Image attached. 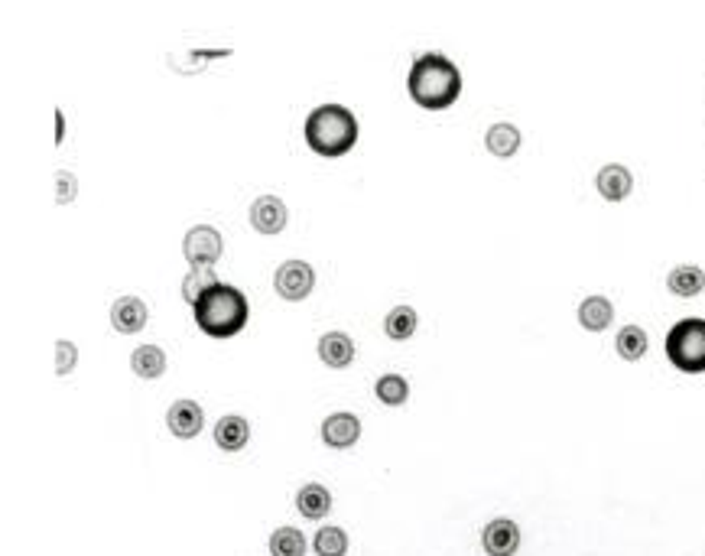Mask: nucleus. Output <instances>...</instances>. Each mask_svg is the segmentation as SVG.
<instances>
[{
	"instance_id": "18",
	"label": "nucleus",
	"mask_w": 705,
	"mask_h": 556,
	"mask_svg": "<svg viewBox=\"0 0 705 556\" xmlns=\"http://www.w3.org/2000/svg\"><path fill=\"white\" fill-rule=\"evenodd\" d=\"M667 287L673 296H683V300L699 296L705 290V270L696 264H676L667 274Z\"/></svg>"
},
{
	"instance_id": "12",
	"label": "nucleus",
	"mask_w": 705,
	"mask_h": 556,
	"mask_svg": "<svg viewBox=\"0 0 705 556\" xmlns=\"http://www.w3.org/2000/svg\"><path fill=\"white\" fill-rule=\"evenodd\" d=\"M595 186H598V192H602L608 202H621V199L631 196L634 176H631L628 166H621V163H605L602 170H598V176H595Z\"/></svg>"
},
{
	"instance_id": "9",
	"label": "nucleus",
	"mask_w": 705,
	"mask_h": 556,
	"mask_svg": "<svg viewBox=\"0 0 705 556\" xmlns=\"http://www.w3.org/2000/svg\"><path fill=\"white\" fill-rule=\"evenodd\" d=\"M361 439V420L351 410H335L322 420V443L332 449H348Z\"/></svg>"
},
{
	"instance_id": "16",
	"label": "nucleus",
	"mask_w": 705,
	"mask_h": 556,
	"mask_svg": "<svg viewBox=\"0 0 705 556\" xmlns=\"http://www.w3.org/2000/svg\"><path fill=\"white\" fill-rule=\"evenodd\" d=\"M520 127L511 124V121H498V124H491L488 127V134H485V147L491 157H498V160H511L514 153L520 150Z\"/></svg>"
},
{
	"instance_id": "17",
	"label": "nucleus",
	"mask_w": 705,
	"mask_h": 556,
	"mask_svg": "<svg viewBox=\"0 0 705 556\" xmlns=\"http://www.w3.org/2000/svg\"><path fill=\"white\" fill-rule=\"evenodd\" d=\"M611 319H615V306H611L608 296H585L579 303V322L582 329L589 332H605L611 326Z\"/></svg>"
},
{
	"instance_id": "23",
	"label": "nucleus",
	"mask_w": 705,
	"mask_h": 556,
	"mask_svg": "<svg viewBox=\"0 0 705 556\" xmlns=\"http://www.w3.org/2000/svg\"><path fill=\"white\" fill-rule=\"evenodd\" d=\"M374 394H377V400H381V404H387V407H400V404H407V397H410V384H407V378H403V374H381V378H377V384H374Z\"/></svg>"
},
{
	"instance_id": "19",
	"label": "nucleus",
	"mask_w": 705,
	"mask_h": 556,
	"mask_svg": "<svg viewBox=\"0 0 705 556\" xmlns=\"http://www.w3.org/2000/svg\"><path fill=\"white\" fill-rule=\"evenodd\" d=\"M166 365L169 361H166V352L160 345H137L134 355H130V368H134L137 378H147V381L160 378Z\"/></svg>"
},
{
	"instance_id": "14",
	"label": "nucleus",
	"mask_w": 705,
	"mask_h": 556,
	"mask_svg": "<svg viewBox=\"0 0 705 556\" xmlns=\"http://www.w3.org/2000/svg\"><path fill=\"white\" fill-rule=\"evenodd\" d=\"M247 439H251V423H247L241 413H225V417L215 423V443H218V449L238 452V449L247 446Z\"/></svg>"
},
{
	"instance_id": "22",
	"label": "nucleus",
	"mask_w": 705,
	"mask_h": 556,
	"mask_svg": "<svg viewBox=\"0 0 705 556\" xmlns=\"http://www.w3.org/2000/svg\"><path fill=\"white\" fill-rule=\"evenodd\" d=\"M647 345H650V339H647V332L641 329V326H621L618 329V339H615V348H618V355L624 358V361H641L644 355H647Z\"/></svg>"
},
{
	"instance_id": "13",
	"label": "nucleus",
	"mask_w": 705,
	"mask_h": 556,
	"mask_svg": "<svg viewBox=\"0 0 705 556\" xmlns=\"http://www.w3.org/2000/svg\"><path fill=\"white\" fill-rule=\"evenodd\" d=\"M319 358H322V365H329V368H348L351 361H355V342H351V335L338 329L325 332L319 339Z\"/></svg>"
},
{
	"instance_id": "6",
	"label": "nucleus",
	"mask_w": 705,
	"mask_h": 556,
	"mask_svg": "<svg viewBox=\"0 0 705 556\" xmlns=\"http://www.w3.org/2000/svg\"><path fill=\"white\" fill-rule=\"evenodd\" d=\"M312 287H316V270H312V264L306 261H283L277 267V274H273V290H277L283 300H306V296L312 293Z\"/></svg>"
},
{
	"instance_id": "26",
	"label": "nucleus",
	"mask_w": 705,
	"mask_h": 556,
	"mask_svg": "<svg viewBox=\"0 0 705 556\" xmlns=\"http://www.w3.org/2000/svg\"><path fill=\"white\" fill-rule=\"evenodd\" d=\"M78 361V348L69 339L56 342V374H72Z\"/></svg>"
},
{
	"instance_id": "20",
	"label": "nucleus",
	"mask_w": 705,
	"mask_h": 556,
	"mask_svg": "<svg viewBox=\"0 0 705 556\" xmlns=\"http://www.w3.org/2000/svg\"><path fill=\"white\" fill-rule=\"evenodd\" d=\"M416 326H420V313H416L410 303H400V306H394V309H390V313L384 316V332H387L394 342L413 339Z\"/></svg>"
},
{
	"instance_id": "8",
	"label": "nucleus",
	"mask_w": 705,
	"mask_h": 556,
	"mask_svg": "<svg viewBox=\"0 0 705 556\" xmlns=\"http://www.w3.org/2000/svg\"><path fill=\"white\" fill-rule=\"evenodd\" d=\"M247 218H251V225L260 231V235H280V231L286 228V218H290V212H286V202L280 196H257L251 202V209H247Z\"/></svg>"
},
{
	"instance_id": "24",
	"label": "nucleus",
	"mask_w": 705,
	"mask_h": 556,
	"mask_svg": "<svg viewBox=\"0 0 705 556\" xmlns=\"http://www.w3.org/2000/svg\"><path fill=\"white\" fill-rule=\"evenodd\" d=\"M312 550H316V556H345L348 553V534L342 527L325 524V527L316 530V537H312Z\"/></svg>"
},
{
	"instance_id": "21",
	"label": "nucleus",
	"mask_w": 705,
	"mask_h": 556,
	"mask_svg": "<svg viewBox=\"0 0 705 556\" xmlns=\"http://www.w3.org/2000/svg\"><path fill=\"white\" fill-rule=\"evenodd\" d=\"M270 556H306L309 540L299 527H277L270 534Z\"/></svg>"
},
{
	"instance_id": "3",
	"label": "nucleus",
	"mask_w": 705,
	"mask_h": 556,
	"mask_svg": "<svg viewBox=\"0 0 705 556\" xmlns=\"http://www.w3.org/2000/svg\"><path fill=\"white\" fill-rule=\"evenodd\" d=\"M303 134H306V144L312 153L319 157H342L358 140V118L355 111H348L345 105H319L306 114V124H303Z\"/></svg>"
},
{
	"instance_id": "2",
	"label": "nucleus",
	"mask_w": 705,
	"mask_h": 556,
	"mask_svg": "<svg viewBox=\"0 0 705 556\" xmlns=\"http://www.w3.org/2000/svg\"><path fill=\"white\" fill-rule=\"evenodd\" d=\"M195 326H199L208 339H231L247 326V316H251V306H247V296L231 287V283L218 280L215 287H208L199 303L192 306Z\"/></svg>"
},
{
	"instance_id": "7",
	"label": "nucleus",
	"mask_w": 705,
	"mask_h": 556,
	"mask_svg": "<svg viewBox=\"0 0 705 556\" xmlns=\"http://www.w3.org/2000/svg\"><path fill=\"white\" fill-rule=\"evenodd\" d=\"M481 547L488 556H514L520 550V527L511 517H494L481 530Z\"/></svg>"
},
{
	"instance_id": "10",
	"label": "nucleus",
	"mask_w": 705,
	"mask_h": 556,
	"mask_svg": "<svg viewBox=\"0 0 705 556\" xmlns=\"http://www.w3.org/2000/svg\"><path fill=\"white\" fill-rule=\"evenodd\" d=\"M166 426H169V430H173V436H179V439H195V436L202 433V426H205V410H202V404H195L192 397L176 400V404L166 410Z\"/></svg>"
},
{
	"instance_id": "1",
	"label": "nucleus",
	"mask_w": 705,
	"mask_h": 556,
	"mask_svg": "<svg viewBox=\"0 0 705 556\" xmlns=\"http://www.w3.org/2000/svg\"><path fill=\"white\" fill-rule=\"evenodd\" d=\"M407 92L420 108L442 111L462 95V72L446 53H420L410 66Z\"/></svg>"
},
{
	"instance_id": "15",
	"label": "nucleus",
	"mask_w": 705,
	"mask_h": 556,
	"mask_svg": "<svg viewBox=\"0 0 705 556\" xmlns=\"http://www.w3.org/2000/svg\"><path fill=\"white\" fill-rule=\"evenodd\" d=\"M296 511L306 517V521H322L332 511V495L329 488L319 482H309L296 491Z\"/></svg>"
},
{
	"instance_id": "27",
	"label": "nucleus",
	"mask_w": 705,
	"mask_h": 556,
	"mask_svg": "<svg viewBox=\"0 0 705 556\" xmlns=\"http://www.w3.org/2000/svg\"><path fill=\"white\" fill-rule=\"evenodd\" d=\"M56 183H59V202H69V199H75V176L72 173H65V170H59L56 173Z\"/></svg>"
},
{
	"instance_id": "4",
	"label": "nucleus",
	"mask_w": 705,
	"mask_h": 556,
	"mask_svg": "<svg viewBox=\"0 0 705 556\" xmlns=\"http://www.w3.org/2000/svg\"><path fill=\"white\" fill-rule=\"evenodd\" d=\"M667 358L673 368L686 374L705 371V319L689 316L676 322L667 332Z\"/></svg>"
},
{
	"instance_id": "5",
	"label": "nucleus",
	"mask_w": 705,
	"mask_h": 556,
	"mask_svg": "<svg viewBox=\"0 0 705 556\" xmlns=\"http://www.w3.org/2000/svg\"><path fill=\"white\" fill-rule=\"evenodd\" d=\"M182 254L189 267H215V261L225 254V241L215 225H192L182 238Z\"/></svg>"
},
{
	"instance_id": "25",
	"label": "nucleus",
	"mask_w": 705,
	"mask_h": 556,
	"mask_svg": "<svg viewBox=\"0 0 705 556\" xmlns=\"http://www.w3.org/2000/svg\"><path fill=\"white\" fill-rule=\"evenodd\" d=\"M215 283H218L215 267H189L186 280H182V300H186L189 306H195V303H199V296L208 287H215Z\"/></svg>"
},
{
	"instance_id": "11",
	"label": "nucleus",
	"mask_w": 705,
	"mask_h": 556,
	"mask_svg": "<svg viewBox=\"0 0 705 556\" xmlns=\"http://www.w3.org/2000/svg\"><path fill=\"white\" fill-rule=\"evenodd\" d=\"M147 319H150V309L140 296H117V300L111 303V326L117 332L134 335L147 326Z\"/></svg>"
}]
</instances>
